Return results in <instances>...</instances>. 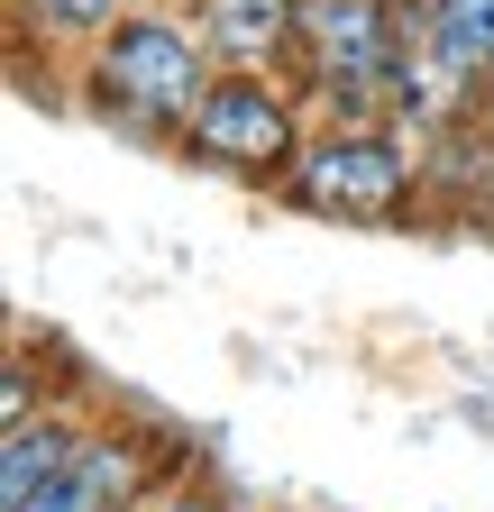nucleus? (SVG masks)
<instances>
[{
  "mask_svg": "<svg viewBox=\"0 0 494 512\" xmlns=\"http://www.w3.org/2000/svg\"><path fill=\"white\" fill-rule=\"evenodd\" d=\"M403 74V0H302L293 83L321 119H385Z\"/></svg>",
  "mask_w": 494,
  "mask_h": 512,
  "instance_id": "20e7f679",
  "label": "nucleus"
},
{
  "mask_svg": "<svg viewBox=\"0 0 494 512\" xmlns=\"http://www.w3.org/2000/svg\"><path fill=\"white\" fill-rule=\"evenodd\" d=\"M430 183V147L394 119H321L312 147L293 156L284 202L312 220H348V229H394Z\"/></svg>",
  "mask_w": 494,
  "mask_h": 512,
  "instance_id": "f03ea898",
  "label": "nucleus"
},
{
  "mask_svg": "<svg viewBox=\"0 0 494 512\" xmlns=\"http://www.w3.org/2000/svg\"><path fill=\"white\" fill-rule=\"evenodd\" d=\"M485 138H494V101H485Z\"/></svg>",
  "mask_w": 494,
  "mask_h": 512,
  "instance_id": "9b49d317",
  "label": "nucleus"
},
{
  "mask_svg": "<svg viewBox=\"0 0 494 512\" xmlns=\"http://www.w3.org/2000/svg\"><path fill=\"white\" fill-rule=\"evenodd\" d=\"M193 19L220 64H293L302 0H193Z\"/></svg>",
  "mask_w": 494,
  "mask_h": 512,
  "instance_id": "423d86ee",
  "label": "nucleus"
},
{
  "mask_svg": "<svg viewBox=\"0 0 494 512\" xmlns=\"http://www.w3.org/2000/svg\"><path fill=\"white\" fill-rule=\"evenodd\" d=\"M138 512H220V503H211V494H147Z\"/></svg>",
  "mask_w": 494,
  "mask_h": 512,
  "instance_id": "9d476101",
  "label": "nucleus"
},
{
  "mask_svg": "<svg viewBox=\"0 0 494 512\" xmlns=\"http://www.w3.org/2000/svg\"><path fill=\"white\" fill-rule=\"evenodd\" d=\"M129 10L138 0H10V28H19V46H55L65 64H83V46L110 37Z\"/></svg>",
  "mask_w": 494,
  "mask_h": 512,
  "instance_id": "6e6552de",
  "label": "nucleus"
},
{
  "mask_svg": "<svg viewBox=\"0 0 494 512\" xmlns=\"http://www.w3.org/2000/svg\"><path fill=\"white\" fill-rule=\"evenodd\" d=\"M312 128H321V110L293 83V64H220L193 128H183V156L229 174V183H275L284 192L293 156L312 147Z\"/></svg>",
  "mask_w": 494,
  "mask_h": 512,
  "instance_id": "7ed1b4c3",
  "label": "nucleus"
},
{
  "mask_svg": "<svg viewBox=\"0 0 494 512\" xmlns=\"http://www.w3.org/2000/svg\"><path fill=\"white\" fill-rule=\"evenodd\" d=\"M74 439H83V421H65V412L0 421V512H19L55 467H65V458H74Z\"/></svg>",
  "mask_w": 494,
  "mask_h": 512,
  "instance_id": "0eeeda50",
  "label": "nucleus"
},
{
  "mask_svg": "<svg viewBox=\"0 0 494 512\" xmlns=\"http://www.w3.org/2000/svg\"><path fill=\"white\" fill-rule=\"evenodd\" d=\"M430 19H440V37L494 83V0H430Z\"/></svg>",
  "mask_w": 494,
  "mask_h": 512,
  "instance_id": "1a4fd4ad",
  "label": "nucleus"
},
{
  "mask_svg": "<svg viewBox=\"0 0 494 512\" xmlns=\"http://www.w3.org/2000/svg\"><path fill=\"white\" fill-rule=\"evenodd\" d=\"M156 485H147V448L129 430H83L74 458L55 467L19 512H138Z\"/></svg>",
  "mask_w": 494,
  "mask_h": 512,
  "instance_id": "39448f33",
  "label": "nucleus"
},
{
  "mask_svg": "<svg viewBox=\"0 0 494 512\" xmlns=\"http://www.w3.org/2000/svg\"><path fill=\"white\" fill-rule=\"evenodd\" d=\"M211 74H220V55L193 19V0H138L110 37L83 46L74 110H92L101 128H129V138H183Z\"/></svg>",
  "mask_w": 494,
  "mask_h": 512,
  "instance_id": "f257e3e1",
  "label": "nucleus"
}]
</instances>
